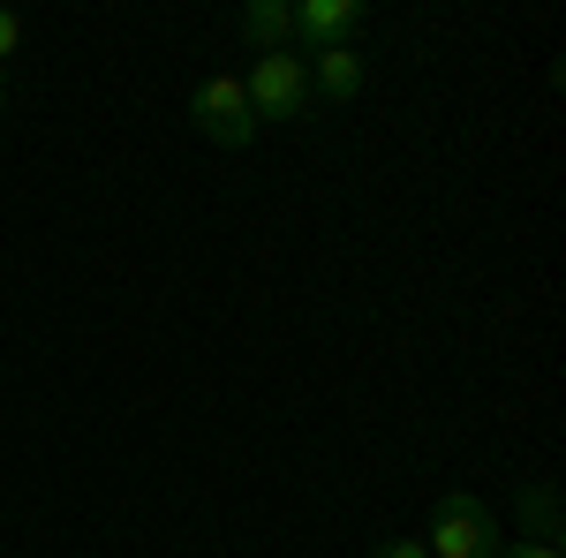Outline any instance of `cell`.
Segmentation results:
<instances>
[{"mask_svg":"<svg viewBox=\"0 0 566 558\" xmlns=\"http://www.w3.org/2000/svg\"><path fill=\"white\" fill-rule=\"evenodd\" d=\"M423 551L431 558H499L506 551V536H499V514L469 498V491H446L423 520Z\"/></svg>","mask_w":566,"mask_h":558,"instance_id":"obj_1","label":"cell"},{"mask_svg":"<svg viewBox=\"0 0 566 558\" xmlns=\"http://www.w3.org/2000/svg\"><path fill=\"white\" fill-rule=\"evenodd\" d=\"M242 91H250V114H258V122H303L310 114L303 53H258L250 76H242Z\"/></svg>","mask_w":566,"mask_h":558,"instance_id":"obj_2","label":"cell"},{"mask_svg":"<svg viewBox=\"0 0 566 558\" xmlns=\"http://www.w3.org/2000/svg\"><path fill=\"white\" fill-rule=\"evenodd\" d=\"M189 122H197V136H212V144H227V151H242V144L258 136L250 91H242V76H227V69L189 91Z\"/></svg>","mask_w":566,"mask_h":558,"instance_id":"obj_3","label":"cell"},{"mask_svg":"<svg viewBox=\"0 0 566 558\" xmlns=\"http://www.w3.org/2000/svg\"><path fill=\"white\" fill-rule=\"evenodd\" d=\"M303 69H310V98H325V106H355L363 98V53L355 45H317Z\"/></svg>","mask_w":566,"mask_h":558,"instance_id":"obj_4","label":"cell"},{"mask_svg":"<svg viewBox=\"0 0 566 558\" xmlns=\"http://www.w3.org/2000/svg\"><path fill=\"white\" fill-rule=\"evenodd\" d=\"M363 23H370L363 0H303V8H295V39H310V53H317V45H355Z\"/></svg>","mask_w":566,"mask_h":558,"instance_id":"obj_5","label":"cell"},{"mask_svg":"<svg viewBox=\"0 0 566 558\" xmlns=\"http://www.w3.org/2000/svg\"><path fill=\"white\" fill-rule=\"evenodd\" d=\"M242 39L258 45V53H287V39H295V8H287V0H250V8H242Z\"/></svg>","mask_w":566,"mask_h":558,"instance_id":"obj_6","label":"cell"},{"mask_svg":"<svg viewBox=\"0 0 566 558\" xmlns=\"http://www.w3.org/2000/svg\"><path fill=\"white\" fill-rule=\"evenodd\" d=\"M522 506H528V528H536V544H559V491H552V483H528Z\"/></svg>","mask_w":566,"mask_h":558,"instance_id":"obj_7","label":"cell"},{"mask_svg":"<svg viewBox=\"0 0 566 558\" xmlns=\"http://www.w3.org/2000/svg\"><path fill=\"white\" fill-rule=\"evenodd\" d=\"M23 39H31V31H23V15L0 0V69H15V61H23Z\"/></svg>","mask_w":566,"mask_h":558,"instance_id":"obj_8","label":"cell"},{"mask_svg":"<svg viewBox=\"0 0 566 558\" xmlns=\"http://www.w3.org/2000/svg\"><path fill=\"white\" fill-rule=\"evenodd\" d=\"M370 558H431V551H423V536H386V544H370Z\"/></svg>","mask_w":566,"mask_h":558,"instance_id":"obj_9","label":"cell"},{"mask_svg":"<svg viewBox=\"0 0 566 558\" xmlns=\"http://www.w3.org/2000/svg\"><path fill=\"white\" fill-rule=\"evenodd\" d=\"M499 558H566V551H559V544H536V536H528V544H506Z\"/></svg>","mask_w":566,"mask_h":558,"instance_id":"obj_10","label":"cell"},{"mask_svg":"<svg viewBox=\"0 0 566 558\" xmlns=\"http://www.w3.org/2000/svg\"><path fill=\"white\" fill-rule=\"evenodd\" d=\"M0 106H8V98H0Z\"/></svg>","mask_w":566,"mask_h":558,"instance_id":"obj_11","label":"cell"}]
</instances>
